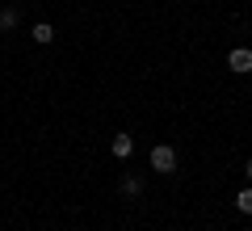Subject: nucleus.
Segmentation results:
<instances>
[{
    "label": "nucleus",
    "mask_w": 252,
    "mask_h": 231,
    "mask_svg": "<svg viewBox=\"0 0 252 231\" xmlns=\"http://www.w3.org/2000/svg\"><path fill=\"white\" fill-rule=\"evenodd\" d=\"M235 210H240V214H252V185L235 194Z\"/></svg>",
    "instance_id": "nucleus-5"
},
{
    "label": "nucleus",
    "mask_w": 252,
    "mask_h": 231,
    "mask_svg": "<svg viewBox=\"0 0 252 231\" xmlns=\"http://www.w3.org/2000/svg\"><path fill=\"white\" fill-rule=\"evenodd\" d=\"M244 172H248V185H252V160H248V164H244Z\"/></svg>",
    "instance_id": "nucleus-8"
},
{
    "label": "nucleus",
    "mask_w": 252,
    "mask_h": 231,
    "mask_svg": "<svg viewBox=\"0 0 252 231\" xmlns=\"http://www.w3.org/2000/svg\"><path fill=\"white\" fill-rule=\"evenodd\" d=\"M122 194L126 198H139V194H143V181H139V177H122Z\"/></svg>",
    "instance_id": "nucleus-6"
},
{
    "label": "nucleus",
    "mask_w": 252,
    "mask_h": 231,
    "mask_svg": "<svg viewBox=\"0 0 252 231\" xmlns=\"http://www.w3.org/2000/svg\"><path fill=\"white\" fill-rule=\"evenodd\" d=\"M152 168L164 172V177H168V172H177V151H172L168 143H156V147H152Z\"/></svg>",
    "instance_id": "nucleus-1"
},
{
    "label": "nucleus",
    "mask_w": 252,
    "mask_h": 231,
    "mask_svg": "<svg viewBox=\"0 0 252 231\" xmlns=\"http://www.w3.org/2000/svg\"><path fill=\"white\" fill-rule=\"evenodd\" d=\"M30 38H34L38 46H46V42H55V26H46V21H38V26L30 30Z\"/></svg>",
    "instance_id": "nucleus-4"
},
{
    "label": "nucleus",
    "mask_w": 252,
    "mask_h": 231,
    "mask_svg": "<svg viewBox=\"0 0 252 231\" xmlns=\"http://www.w3.org/2000/svg\"><path fill=\"white\" fill-rule=\"evenodd\" d=\"M0 30H17V9H4V13H0Z\"/></svg>",
    "instance_id": "nucleus-7"
},
{
    "label": "nucleus",
    "mask_w": 252,
    "mask_h": 231,
    "mask_svg": "<svg viewBox=\"0 0 252 231\" xmlns=\"http://www.w3.org/2000/svg\"><path fill=\"white\" fill-rule=\"evenodd\" d=\"M227 67H231L235 76H248V71H252V51H248V46H235V51L227 55Z\"/></svg>",
    "instance_id": "nucleus-2"
},
{
    "label": "nucleus",
    "mask_w": 252,
    "mask_h": 231,
    "mask_svg": "<svg viewBox=\"0 0 252 231\" xmlns=\"http://www.w3.org/2000/svg\"><path fill=\"white\" fill-rule=\"evenodd\" d=\"M130 151H135V139L130 134H114V156L118 160H130Z\"/></svg>",
    "instance_id": "nucleus-3"
}]
</instances>
